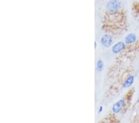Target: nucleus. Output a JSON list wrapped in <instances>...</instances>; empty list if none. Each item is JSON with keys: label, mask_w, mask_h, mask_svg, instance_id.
I'll use <instances>...</instances> for the list:
<instances>
[{"label": "nucleus", "mask_w": 139, "mask_h": 123, "mask_svg": "<svg viewBox=\"0 0 139 123\" xmlns=\"http://www.w3.org/2000/svg\"><path fill=\"white\" fill-rule=\"evenodd\" d=\"M100 42H101V45H102L103 47L106 48L110 47L112 46V44H113V37H112L110 34H104V35L101 37Z\"/></svg>", "instance_id": "2"}, {"label": "nucleus", "mask_w": 139, "mask_h": 123, "mask_svg": "<svg viewBox=\"0 0 139 123\" xmlns=\"http://www.w3.org/2000/svg\"><path fill=\"white\" fill-rule=\"evenodd\" d=\"M134 80H135V78H134V76L131 75L129 76L125 80V82H124L122 86H123L124 88H129V87H131L133 85Z\"/></svg>", "instance_id": "6"}, {"label": "nucleus", "mask_w": 139, "mask_h": 123, "mask_svg": "<svg viewBox=\"0 0 139 123\" xmlns=\"http://www.w3.org/2000/svg\"><path fill=\"white\" fill-rule=\"evenodd\" d=\"M97 42L95 41V49L97 48Z\"/></svg>", "instance_id": "9"}, {"label": "nucleus", "mask_w": 139, "mask_h": 123, "mask_svg": "<svg viewBox=\"0 0 139 123\" xmlns=\"http://www.w3.org/2000/svg\"><path fill=\"white\" fill-rule=\"evenodd\" d=\"M138 97H139V86H138Z\"/></svg>", "instance_id": "10"}, {"label": "nucleus", "mask_w": 139, "mask_h": 123, "mask_svg": "<svg viewBox=\"0 0 139 123\" xmlns=\"http://www.w3.org/2000/svg\"><path fill=\"white\" fill-rule=\"evenodd\" d=\"M137 40V36L135 34L130 33L125 37V43L126 45H131L135 43Z\"/></svg>", "instance_id": "5"}, {"label": "nucleus", "mask_w": 139, "mask_h": 123, "mask_svg": "<svg viewBox=\"0 0 139 123\" xmlns=\"http://www.w3.org/2000/svg\"><path fill=\"white\" fill-rule=\"evenodd\" d=\"M104 68V63L102 60H98L97 63V70H98L99 72H102Z\"/></svg>", "instance_id": "7"}, {"label": "nucleus", "mask_w": 139, "mask_h": 123, "mask_svg": "<svg viewBox=\"0 0 139 123\" xmlns=\"http://www.w3.org/2000/svg\"><path fill=\"white\" fill-rule=\"evenodd\" d=\"M121 3L118 0H111L106 5L108 12L110 13H118L121 11Z\"/></svg>", "instance_id": "1"}, {"label": "nucleus", "mask_w": 139, "mask_h": 123, "mask_svg": "<svg viewBox=\"0 0 139 123\" xmlns=\"http://www.w3.org/2000/svg\"><path fill=\"white\" fill-rule=\"evenodd\" d=\"M125 47H126V44L125 42L122 41H119L113 45L111 48V51L114 54H118L124 50Z\"/></svg>", "instance_id": "3"}, {"label": "nucleus", "mask_w": 139, "mask_h": 123, "mask_svg": "<svg viewBox=\"0 0 139 123\" xmlns=\"http://www.w3.org/2000/svg\"><path fill=\"white\" fill-rule=\"evenodd\" d=\"M125 105V100L124 99H121L119 101L115 103L112 107V111L115 114L119 113L122 111V108Z\"/></svg>", "instance_id": "4"}, {"label": "nucleus", "mask_w": 139, "mask_h": 123, "mask_svg": "<svg viewBox=\"0 0 139 123\" xmlns=\"http://www.w3.org/2000/svg\"><path fill=\"white\" fill-rule=\"evenodd\" d=\"M103 111V106H100V109H99V113H100L101 112H102Z\"/></svg>", "instance_id": "8"}]
</instances>
